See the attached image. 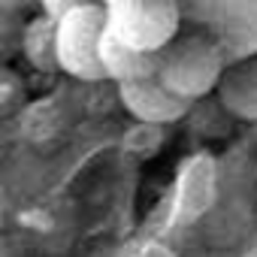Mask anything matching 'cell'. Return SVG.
<instances>
[{"label":"cell","mask_w":257,"mask_h":257,"mask_svg":"<svg viewBox=\"0 0 257 257\" xmlns=\"http://www.w3.org/2000/svg\"><path fill=\"white\" fill-rule=\"evenodd\" d=\"M227 64L218 43L200 34H179L167 49H161L158 79L188 103L212 97L221 85Z\"/></svg>","instance_id":"obj_1"},{"label":"cell","mask_w":257,"mask_h":257,"mask_svg":"<svg viewBox=\"0 0 257 257\" xmlns=\"http://www.w3.org/2000/svg\"><path fill=\"white\" fill-rule=\"evenodd\" d=\"M109 34V16L106 4H88L64 19H58V61L61 73L79 82H97L106 79L100 49Z\"/></svg>","instance_id":"obj_2"},{"label":"cell","mask_w":257,"mask_h":257,"mask_svg":"<svg viewBox=\"0 0 257 257\" xmlns=\"http://www.w3.org/2000/svg\"><path fill=\"white\" fill-rule=\"evenodd\" d=\"M109 31L143 52H161L179 37V0H106Z\"/></svg>","instance_id":"obj_3"},{"label":"cell","mask_w":257,"mask_h":257,"mask_svg":"<svg viewBox=\"0 0 257 257\" xmlns=\"http://www.w3.org/2000/svg\"><path fill=\"white\" fill-rule=\"evenodd\" d=\"M118 97H121V106L131 112L140 124L170 127V124L188 118V112H191V103L182 100L179 94H173L158 76L143 79V82L118 85Z\"/></svg>","instance_id":"obj_4"},{"label":"cell","mask_w":257,"mask_h":257,"mask_svg":"<svg viewBox=\"0 0 257 257\" xmlns=\"http://www.w3.org/2000/svg\"><path fill=\"white\" fill-rule=\"evenodd\" d=\"M100 61H103L106 79H112L115 85H127V82H143V79L158 76L161 52H143L109 31L100 49Z\"/></svg>","instance_id":"obj_5"},{"label":"cell","mask_w":257,"mask_h":257,"mask_svg":"<svg viewBox=\"0 0 257 257\" xmlns=\"http://www.w3.org/2000/svg\"><path fill=\"white\" fill-rule=\"evenodd\" d=\"M215 94L236 115V121L257 124V55L230 64Z\"/></svg>","instance_id":"obj_6"},{"label":"cell","mask_w":257,"mask_h":257,"mask_svg":"<svg viewBox=\"0 0 257 257\" xmlns=\"http://www.w3.org/2000/svg\"><path fill=\"white\" fill-rule=\"evenodd\" d=\"M19 43H22L25 61L37 73H61V61H58V19L46 16V13L34 16L28 25H22Z\"/></svg>","instance_id":"obj_7"},{"label":"cell","mask_w":257,"mask_h":257,"mask_svg":"<svg viewBox=\"0 0 257 257\" xmlns=\"http://www.w3.org/2000/svg\"><path fill=\"white\" fill-rule=\"evenodd\" d=\"M115 257H176V251L158 239H131L115 251Z\"/></svg>","instance_id":"obj_8"},{"label":"cell","mask_w":257,"mask_h":257,"mask_svg":"<svg viewBox=\"0 0 257 257\" xmlns=\"http://www.w3.org/2000/svg\"><path fill=\"white\" fill-rule=\"evenodd\" d=\"M88 4H100V0H40V13L52 16V19H64L67 13L79 10V7H88Z\"/></svg>","instance_id":"obj_9"},{"label":"cell","mask_w":257,"mask_h":257,"mask_svg":"<svg viewBox=\"0 0 257 257\" xmlns=\"http://www.w3.org/2000/svg\"><path fill=\"white\" fill-rule=\"evenodd\" d=\"M242 257H257V233L248 239V245L242 248Z\"/></svg>","instance_id":"obj_10"},{"label":"cell","mask_w":257,"mask_h":257,"mask_svg":"<svg viewBox=\"0 0 257 257\" xmlns=\"http://www.w3.org/2000/svg\"><path fill=\"white\" fill-rule=\"evenodd\" d=\"M13 4H19V7H28V4H40V0H13Z\"/></svg>","instance_id":"obj_11"},{"label":"cell","mask_w":257,"mask_h":257,"mask_svg":"<svg viewBox=\"0 0 257 257\" xmlns=\"http://www.w3.org/2000/svg\"><path fill=\"white\" fill-rule=\"evenodd\" d=\"M251 134H254V143H257V124H251Z\"/></svg>","instance_id":"obj_12"}]
</instances>
